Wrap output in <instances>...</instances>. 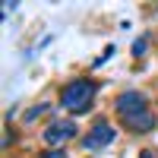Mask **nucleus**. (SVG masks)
Here are the masks:
<instances>
[{
	"label": "nucleus",
	"instance_id": "obj_10",
	"mask_svg": "<svg viewBox=\"0 0 158 158\" xmlns=\"http://www.w3.org/2000/svg\"><path fill=\"white\" fill-rule=\"evenodd\" d=\"M139 158H155V152H152V149H146V152H139Z\"/></svg>",
	"mask_w": 158,
	"mask_h": 158
},
{
	"label": "nucleus",
	"instance_id": "obj_2",
	"mask_svg": "<svg viewBox=\"0 0 158 158\" xmlns=\"http://www.w3.org/2000/svg\"><path fill=\"white\" fill-rule=\"evenodd\" d=\"M114 136H117V127H114V123H108V120H95V127H92L89 133L79 139V146H82L85 152H98V149H104V146H111Z\"/></svg>",
	"mask_w": 158,
	"mask_h": 158
},
{
	"label": "nucleus",
	"instance_id": "obj_4",
	"mask_svg": "<svg viewBox=\"0 0 158 158\" xmlns=\"http://www.w3.org/2000/svg\"><path fill=\"white\" fill-rule=\"evenodd\" d=\"M41 136H44V142H48V146L63 149V142H67V139L79 136V127H76V120H54V123H51Z\"/></svg>",
	"mask_w": 158,
	"mask_h": 158
},
{
	"label": "nucleus",
	"instance_id": "obj_9",
	"mask_svg": "<svg viewBox=\"0 0 158 158\" xmlns=\"http://www.w3.org/2000/svg\"><path fill=\"white\" fill-rule=\"evenodd\" d=\"M10 142H16V133H13V130H6V133H3V149L10 146Z\"/></svg>",
	"mask_w": 158,
	"mask_h": 158
},
{
	"label": "nucleus",
	"instance_id": "obj_8",
	"mask_svg": "<svg viewBox=\"0 0 158 158\" xmlns=\"http://www.w3.org/2000/svg\"><path fill=\"white\" fill-rule=\"evenodd\" d=\"M41 158H67V149H51V152H44Z\"/></svg>",
	"mask_w": 158,
	"mask_h": 158
},
{
	"label": "nucleus",
	"instance_id": "obj_5",
	"mask_svg": "<svg viewBox=\"0 0 158 158\" xmlns=\"http://www.w3.org/2000/svg\"><path fill=\"white\" fill-rule=\"evenodd\" d=\"M123 127L133 130V133H152V130L158 127V117H155V111L149 108V111H139V114H133V117H127Z\"/></svg>",
	"mask_w": 158,
	"mask_h": 158
},
{
	"label": "nucleus",
	"instance_id": "obj_6",
	"mask_svg": "<svg viewBox=\"0 0 158 158\" xmlns=\"http://www.w3.org/2000/svg\"><path fill=\"white\" fill-rule=\"evenodd\" d=\"M41 114H48V104H38V108H29V111H25V117H22V120H25V123H32V120H38Z\"/></svg>",
	"mask_w": 158,
	"mask_h": 158
},
{
	"label": "nucleus",
	"instance_id": "obj_7",
	"mask_svg": "<svg viewBox=\"0 0 158 158\" xmlns=\"http://www.w3.org/2000/svg\"><path fill=\"white\" fill-rule=\"evenodd\" d=\"M146 51H149V38L142 35V38H136V41H133V57H142Z\"/></svg>",
	"mask_w": 158,
	"mask_h": 158
},
{
	"label": "nucleus",
	"instance_id": "obj_1",
	"mask_svg": "<svg viewBox=\"0 0 158 158\" xmlns=\"http://www.w3.org/2000/svg\"><path fill=\"white\" fill-rule=\"evenodd\" d=\"M95 92H98L95 79L76 76V79H70V82L63 85V92H60V104H63L70 114H85V111L92 108V101H95Z\"/></svg>",
	"mask_w": 158,
	"mask_h": 158
},
{
	"label": "nucleus",
	"instance_id": "obj_3",
	"mask_svg": "<svg viewBox=\"0 0 158 158\" xmlns=\"http://www.w3.org/2000/svg\"><path fill=\"white\" fill-rule=\"evenodd\" d=\"M114 111L123 117H133V114H139V111H149V98H146V92H139V89H127V92H120V95L114 98Z\"/></svg>",
	"mask_w": 158,
	"mask_h": 158
}]
</instances>
